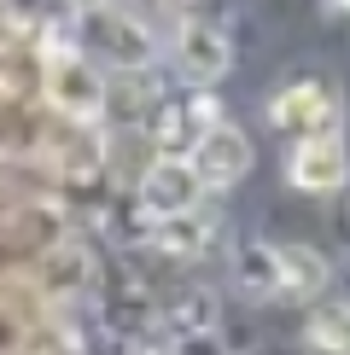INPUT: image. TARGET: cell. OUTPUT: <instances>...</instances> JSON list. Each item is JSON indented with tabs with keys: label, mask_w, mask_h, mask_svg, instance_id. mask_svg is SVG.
I'll return each mask as SVG.
<instances>
[{
	"label": "cell",
	"mask_w": 350,
	"mask_h": 355,
	"mask_svg": "<svg viewBox=\"0 0 350 355\" xmlns=\"http://www.w3.org/2000/svg\"><path fill=\"white\" fill-rule=\"evenodd\" d=\"M76 47L82 58H94L99 70H152L158 58V41L152 29H146L128 6H111V0H88V6H76Z\"/></svg>",
	"instance_id": "1"
},
{
	"label": "cell",
	"mask_w": 350,
	"mask_h": 355,
	"mask_svg": "<svg viewBox=\"0 0 350 355\" xmlns=\"http://www.w3.org/2000/svg\"><path fill=\"white\" fill-rule=\"evenodd\" d=\"M41 99L53 105L58 123H88L94 128L106 116V70L94 58H82L70 41H53L41 53Z\"/></svg>",
	"instance_id": "2"
},
{
	"label": "cell",
	"mask_w": 350,
	"mask_h": 355,
	"mask_svg": "<svg viewBox=\"0 0 350 355\" xmlns=\"http://www.w3.org/2000/svg\"><path fill=\"white\" fill-rule=\"evenodd\" d=\"M339 116H344V105H339V87L327 76H298V82H286L281 94L269 99V123L281 128V135H292V140L333 135Z\"/></svg>",
	"instance_id": "3"
},
{
	"label": "cell",
	"mask_w": 350,
	"mask_h": 355,
	"mask_svg": "<svg viewBox=\"0 0 350 355\" xmlns=\"http://www.w3.org/2000/svg\"><path fill=\"white\" fill-rule=\"evenodd\" d=\"M181 157H187V169H193L199 192H228V187L245 181V169H251V140L222 116V123H210Z\"/></svg>",
	"instance_id": "4"
},
{
	"label": "cell",
	"mask_w": 350,
	"mask_h": 355,
	"mask_svg": "<svg viewBox=\"0 0 350 355\" xmlns=\"http://www.w3.org/2000/svg\"><path fill=\"white\" fill-rule=\"evenodd\" d=\"M286 181L298 192H315V198H327V192H339L350 181V152H344V135L333 128V135H310V140H292V157H286Z\"/></svg>",
	"instance_id": "5"
},
{
	"label": "cell",
	"mask_w": 350,
	"mask_h": 355,
	"mask_svg": "<svg viewBox=\"0 0 350 355\" xmlns=\"http://www.w3.org/2000/svg\"><path fill=\"white\" fill-rule=\"evenodd\" d=\"M228 64H233V41H228L222 24H210V18H187L181 29H175V70H181L193 87L222 82Z\"/></svg>",
	"instance_id": "6"
},
{
	"label": "cell",
	"mask_w": 350,
	"mask_h": 355,
	"mask_svg": "<svg viewBox=\"0 0 350 355\" xmlns=\"http://www.w3.org/2000/svg\"><path fill=\"white\" fill-rule=\"evenodd\" d=\"M135 198H140V216L146 221H164V216H181L204 198L187 157H152L140 175H135Z\"/></svg>",
	"instance_id": "7"
},
{
	"label": "cell",
	"mask_w": 350,
	"mask_h": 355,
	"mask_svg": "<svg viewBox=\"0 0 350 355\" xmlns=\"http://www.w3.org/2000/svg\"><path fill=\"white\" fill-rule=\"evenodd\" d=\"M35 279H41V297H53V303H65V297H76V291L94 279V257H88V245L76 239H53L47 250H41V262H35Z\"/></svg>",
	"instance_id": "8"
},
{
	"label": "cell",
	"mask_w": 350,
	"mask_h": 355,
	"mask_svg": "<svg viewBox=\"0 0 350 355\" xmlns=\"http://www.w3.org/2000/svg\"><path fill=\"white\" fill-rule=\"evenodd\" d=\"M216 216L204 210V204H193V210H181V216H164V221H152V245L164 250V257H204V250L216 245Z\"/></svg>",
	"instance_id": "9"
},
{
	"label": "cell",
	"mask_w": 350,
	"mask_h": 355,
	"mask_svg": "<svg viewBox=\"0 0 350 355\" xmlns=\"http://www.w3.org/2000/svg\"><path fill=\"white\" fill-rule=\"evenodd\" d=\"M274 262H281V297L286 303H315L333 279L327 257L310 245H274Z\"/></svg>",
	"instance_id": "10"
},
{
	"label": "cell",
	"mask_w": 350,
	"mask_h": 355,
	"mask_svg": "<svg viewBox=\"0 0 350 355\" xmlns=\"http://www.w3.org/2000/svg\"><path fill=\"white\" fill-rule=\"evenodd\" d=\"M47 164L65 175V181H88V175L106 169V140H99L88 123H65L58 140L47 146Z\"/></svg>",
	"instance_id": "11"
},
{
	"label": "cell",
	"mask_w": 350,
	"mask_h": 355,
	"mask_svg": "<svg viewBox=\"0 0 350 355\" xmlns=\"http://www.w3.org/2000/svg\"><path fill=\"white\" fill-rule=\"evenodd\" d=\"M310 355H350V303H315L303 320Z\"/></svg>",
	"instance_id": "12"
},
{
	"label": "cell",
	"mask_w": 350,
	"mask_h": 355,
	"mask_svg": "<svg viewBox=\"0 0 350 355\" xmlns=\"http://www.w3.org/2000/svg\"><path fill=\"white\" fill-rule=\"evenodd\" d=\"M233 279H240L251 297H281V262H274V245H240Z\"/></svg>",
	"instance_id": "13"
},
{
	"label": "cell",
	"mask_w": 350,
	"mask_h": 355,
	"mask_svg": "<svg viewBox=\"0 0 350 355\" xmlns=\"http://www.w3.org/2000/svg\"><path fill=\"white\" fill-rule=\"evenodd\" d=\"M321 6H327L333 18H350V0H321Z\"/></svg>",
	"instance_id": "14"
},
{
	"label": "cell",
	"mask_w": 350,
	"mask_h": 355,
	"mask_svg": "<svg viewBox=\"0 0 350 355\" xmlns=\"http://www.w3.org/2000/svg\"><path fill=\"white\" fill-rule=\"evenodd\" d=\"M135 6H181V0H135Z\"/></svg>",
	"instance_id": "15"
},
{
	"label": "cell",
	"mask_w": 350,
	"mask_h": 355,
	"mask_svg": "<svg viewBox=\"0 0 350 355\" xmlns=\"http://www.w3.org/2000/svg\"><path fill=\"white\" fill-rule=\"evenodd\" d=\"M344 233H350V204H344Z\"/></svg>",
	"instance_id": "16"
}]
</instances>
